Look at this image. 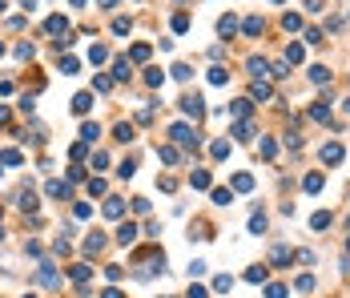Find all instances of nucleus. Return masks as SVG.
I'll list each match as a JSON object with an SVG mask.
<instances>
[{
    "instance_id": "nucleus-46",
    "label": "nucleus",
    "mask_w": 350,
    "mask_h": 298,
    "mask_svg": "<svg viewBox=\"0 0 350 298\" xmlns=\"http://www.w3.org/2000/svg\"><path fill=\"white\" fill-rule=\"evenodd\" d=\"M113 32H117V37H125V32H129V20H125V16H117V20H113Z\"/></svg>"
},
{
    "instance_id": "nucleus-36",
    "label": "nucleus",
    "mask_w": 350,
    "mask_h": 298,
    "mask_svg": "<svg viewBox=\"0 0 350 298\" xmlns=\"http://www.w3.org/2000/svg\"><path fill=\"white\" fill-rule=\"evenodd\" d=\"M250 230H254V234H266V214H254V218H250Z\"/></svg>"
},
{
    "instance_id": "nucleus-63",
    "label": "nucleus",
    "mask_w": 350,
    "mask_h": 298,
    "mask_svg": "<svg viewBox=\"0 0 350 298\" xmlns=\"http://www.w3.org/2000/svg\"><path fill=\"white\" fill-rule=\"evenodd\" d=\"M346 250H350V242H346Z\"/></svg>"
},
{
    "instance_id": "nucleus-17",
    "label": "nucleus",
    "mask_w": 350,
    "mask_h": 298,
    "mask_svg": "<svg viewBox=\"0 0 350 298\" xmlns=\"http://www.w3.org/2000/svg\"><path fill=\"white\" fill-rule=\"evenodd\" d=\"M89 60H93V64H105V60H109V49H105V45H93V49H89Z\"/></svg>"
},
{
    "instance_id": "nucleus-43",
    "label": "nucleus",
    "mask_w": 350,
    "mask_h": 298,
    "mask_svg": "<svg viewBox=\"0 0 350 298\" xmlns=\"http://www.w3.org/2000/svg\"><path fill=\"white\" fill-rule=\"evenodd\" d=\"M89 193H93V197L105 193V178H89Z\"/></svg>"
},
{
    "instance_id": "nucleus-21",
    "label": "nucleus",
    "mask_w": 350,
    "mask_h": 298,
    "mask_svg": "<svg viewBox=\"0 0 350 298\" xmlns=\"http://www.w3.org/2000/svg\"><path fill=\"white\" fill-rule=\"evenodd\" d=\"M330 222H334V218H330V214H326V210H318V214H314V218H310V226H314V230H326V226H330Z\"/></svg>"
},
{
    "instance_id": "nucleus-55",
    "label": "nucleus",
    "mask_w": 350,
    "mask_h": 298,
    "mask_svg": "<svg viewBox=\"0 0 350 298\" xmlns=\"http://www.w3.org/2000/svg\"><path fill=\"white\" fill-rule=\"evenodd\" d=\"M12 117V113H8V109H4V105H0V125H4V121Z\"/></svg>"
},
{
    "instance_id": "nucleus-1",
    "label": "nucleus",
    "mask_w": 350,
    "mask_h": 298,
    "mask_svg": "<svg viewBox=\"0 0 350 298\" xmlns=\"http://www.w3.org/2000/svg\"><path fill=\"white\" fill-rule=\"evenodd\" d=\"M169 137H173L177 145H197V133L185 125V121H177V125H169Z\"/></svg>"
},
{
    "instance_id": "nucleus-39",
    "label": "nucleus",
    "mask_w": 350,
    "mask_h": 298,
    "mask_svg": "<svg viewBox=\"0 0 350 298\" xmlns=\"http://www.w3.org/2000/svg\"><path fill=\"white\" fill-rule=\"evenodd\" d=\"M60 73L73 77V73H77V57H60Z\"/></svg>"
},
{
    "instance_id": "nucleus-60",
    "label": "nucleus",
    "mask_w": 350,
    "mask_h": 298,
    "mask_svg": "<svg viewBox=\"0 0 350 298\" xmlns=\"http://www.w3.org/2000/svg\"><path fill=\"white\" fill-rule=\"evenodd\" d=\"M0 57H4V45H0Z\"/></svg>"
},
{
    "instance_id": "nucleus-45",
    "label": "nucleus",
    "mask_w": 350,
    "mask_h": 298,
    "mask_svg": "<svg viewBox=\"0 0 350 298\" xmlns=\"http://www.w3.org/2000/svg\"><path fill=\"white\" fill-rule=\"evenodd\" d=\"M298 290H302V294H310V290H314V278H310V274H302V278H298Z\"/></svg>"
},
{
    "instance_id": "nucleus-48",
    "label": "nucleus",
    "mask_w": 350,
    "mask_h": 298,
    "mask_svg": "<svg viewBox=\"0 0 350 298\" xmlns=\"http://www.w3.org/2000/svg\"><path fill=\"white\" fill-rule=\"evenodd\" d=\"M266 298H286V286H278V282H274V286H266Z\"/></svg>"
},
{
    "instance_id": "nucleus-10",
    "label": "nucleus",
    "mask_w": 350,
    "mask_h": 298,
    "mask_svg": "<svg viewBox=\"0 0 350 298\" xmlns=\"http://www.w3.org/2000/svg\"><path fill=\"white\" fill-rule=\"evenodd\" d=\"M105 218H125V202L121 197H109L105 202Z\"/></svg>"
},
{
    "instance_id": "nucleus-18",
    "label": "nucleus",
    "mask_w": 350,
    "mask_h": 298,
    "mask_svg": "<svg viewBox=\"0 0 350 298\" xmlns=\"http://www.w3.org/2000/svg\"><path fill=\"white\" fill-rule=\"evenodd\" d=\"M233 189H237V193H250V189H254V178H250V174H237V178H233Z\"/></svg>"
},
{
    "instance_id": "nucleus-16",
    "label": "nucleus",
    "mask_w": 350,
    "mask_h": 298,
    "mask_svg": "<svg viewBox=\"0 0 350 298\" xmlns=\"http://www.w3.org/2000/svg\"><path fill=\"white\" fill-rule=\"evenodd\" d=\"M282 28H286V32H298V28H302V16H298V12H286V16H282Z\"/></svg>"
},
{
    "instance_id": "nucleus-51",
    "label": "nucleus",
    "mask_w": 350,
    "mask_h": 298,
    "mask_svg": "<svg viewBox=\"0 0 350 298\" xmlns=\"http://www.w3.org/2000/svg\"><path fill=\"white\" fill-rule=\"evenodd\" d=\"M16 57L28 60V57H32V45H28V41H24V45H16Z\"/></svg>"
},
{
    "instance_id": "nucleus-42",
    "label": "nucleus",
    "mask_w": 350,
    "mask_h": 298,
    "mask_svg": "<svg viewBox=\"0 0 350 298\" xmlns=\"http://www.w3.org/2000/svg\"><path fill=\"white\" fill-rule=\"evenodd\" d=\"M185 28H189V16H185V12H177V16H173V32H185Z\"/></svg>"
},
{
    "instance_id": "nucleus-19",
    "label": "nucleus",
    "mask_w": 350,
    "mask_h": 298,
    "mask_svg": "<svg viewBox=\"0 0 350 298\" xmlns=\"http://www.w3.org/2000/svg\"><path fill=\"white\" fill-rule=\"evenodd\" d=\"M241 32H246V37H258V32H262V16H250V20L241 24Z\"/></svg>"
},
{
    "instance_id": "nucleus-26",
    "label": "nucleus",
    "mask_w": 350,
    "mask_h": 298,
    "mask_svg": "<svg viewBox=\"0 0 350 298\" xmlns=\"http://www.w3.org/2000/svg\"><path fill=\"white\" fill-rule=\"evenodd\" d=\"M149 53H153L149 45H133V53H129V57L137 60V64H145V60H149Z\"/></svg>"
},
{
    "instance_id": "nucleus-44",
    "label": "nucleus",
    "mask_w": 350,
    "mask_h": 298,
    "mask_svg": "<svg viewBox=\"0 0 350 298\" xmlns=\"http://www.w3.org/2000/svg\"><path fill=\"white\" fill-rule=\"evenodd\" d=\"M73 214H77V218H89V214H93V206H89V202H77V206H73Z\"/></svg>"
},
{
    "instance_id": "nucleus-38",
    "label": "nucleus",
    "mask_w": 350,
    "mask_h": 298,
    "mask_svg": "<svg viewBox=\"0 0 350 298\" xmlns=\"http://www.w3.org/2000/svg\"><path fill=\"white\" fill-rule=\"evenodd\" d=\"M214 202H218V206H230V202H233V189H214Z\"/></svg>"
},
{
    "instance_id": "nucleus-6",
    "label": "nucleus",
    "mask_w": 350,
    "mask_h": 298,
    "mask_svg": "<svg viewBox=\"0 0 350 298\" xmlns=\"http://www.w3.org/2000/svg\"><path fill=\"white\" fill-rule=\"evenodd\" d=\"M117 242H121V246H133V242H137V226H133V222H121V230H117Z\"/></svg>"
},
{
    "instance_id": "nucleus-2",
    "label": "nucleus",
    "mask_w": 350,
    "mask_h": 298,
    "mask_svg": "<svg viewBox=\"0 0 350 298\" xmlns=\"http://www.w3.org/2000/svg\"><path fill=\"white\" fill-rule=\"evenodd\" d=\"M181 113H185V117H205V101H201V97H185V101H181Z\"/></svg>"
},
{
    "instance_id": "nucleus-22",
    "label": "nucleus",
    "mask_w": 350,
    "mask_h": 298,
    "mask_svg": "<svg viewBox=\"0 0 350 298\" xmlns=\"http://www.w3.org/2000/svg\"><path fill=\"white\" fill-rule=\"evenodd\" d=\"M89 274H93V266H85V262L73 266V282H89Z\"/></svg>"
},
{
    "instance_id": "nucleus-9",
    "label": "nucleus",
    "mask_w": 350,
    "mask_h": 298,
    "mask_svg": "<svg viewBox=\"0 0 350 298\" xmlns=\"http://www.w3.org/2000/svg\"><path fill=\"white\" fill-rule=\"evenodd\" d=\"M157 153H161V161H165V165H177V161H181V149H177V145H161Z\"/></svg>"
},
{
    "instance_id": "nucleus-11",
    "label": "nucleus",
    "mask_w": 350,
    "mask_h": 298,
    "mask_svg": "<svg viewBox=\"0 0 350 298\" xmlns=\"http://www.w3.org/2000/svg\"><path fill=\"white\" fill-rule=\"evenodd\" d=\"M129 73H133V64H129L125 57H117L113 60V77H117V81H129Z\"/></svg>"
},
{
    "instance_id": "nucleus-49",
    "label": "nucleus",
    "mask_w": 350,
    "mask_h": 298,
    "mask_svg": "<svg viewBox=\"0 0 350 298\" xmlns=\"http://www.w3.org/2000/svg\"><path fill=\"white\" fill-rule=\"evenodd\" d=\"M306 45H322V32L318 28H306Z\"/></svg>"
},
{
    "instance_id": "nucleus-3",
    "label": "nucleus",
    "mask_w": 350,
    "mask_h": 298,
    "mask_svg": "<svg viewBox=\"0 0 350 298\" xmlns=\"http://www.w3.org/2000/svg\"><path fill=\"white\" fill-rule=\"evenodd\" d=\"M294 258H298V254H294L290 246H274V250H270V262H274V266H290Z\"/></svg>"
},
{
    "instance_id": "nucleus-56",
    "label": "nucleus",
    "mask_w": 350,
    "mask_h": 298,
    "mask_svg": "<svg viewBox=\"0 0 350 298\" xmlns=\"http://www.w3.org/2000/svg\"><path fill=\"white\" fill-rule=\"evenodd\" d=\"M20 4H24V8H28V12H32V8H37V0H20Z\"/></svg>"
},
{
    "instance_id": "nucleus-25",
    "label": "nucleus",
    "mask_w": 350,
    "mask_h": 298,
    "mask_svg": "<svg viewBox=\"0 0 350 298\" xmlns=\"http://www.w3.org/2000/svg\"><path fill=\"white\" fill-rule=\"evenodd\" d=\"M230 286H233L230 274H218V278H214V290H218V294H230Z\"/></svg>"
},
{
    "instance_id": "nucleus-47",
    "label": "nucleus",
    "mask_w": 350,
    "mask_h": 298,
    "mask_svg": "<svg viewBox=\"0 0 350 298\" xmlns=\"http://www.w3.org/2000/svg\"><path fill=\"white\" fill-rule=\"evenodd\" d=\"M173 77H177V81H189L193 73H189V64H173Z\"/></svg>"
},
{
    "instance_id": "nucleus-32",
    "label": "nucleus",
    "mask_w": 350,
    "mask_h": 298,
    "mask_svg": "<svg viewBox=\"0 0 350 298\" xmlns=\"http://www.w3.org/2000/svg\"><path fill=\"white\" fill-rule=\"evenodd\" d=\"M310 117H314V121H330V105H322V101H318V105L310 109Z\"/></svg>"
},
{
    "instance_id": "nucleus-30",
    "label": "nucleus",
    "mask_w": 350,
    "mask_h": 298,
    "mask_svg": "<svg viewBox=\"0 0 350 298\" xmlns=\"http://www.w3.org/2000/svg\"><path fill=\"white\" fill-rule=\"evenodd\" d=\"M258 149H262V157H266V161H270V157L278 153V145H274V137H262V145H258Z\"/></svg>"
},
{
    "instance_id": "nucleus-57",
    "label": "nucleus",
    "mask_w": 350,
    "mask_h": 298,
    "mask_svg": "<svg viewBox=\"0 0 350 298\" xmlns=\"http://www.w3.org/2000/svg\"><path fill=\"white\" fill-rule=\"evenodd\" d=\"M113 4H117V0H101V8H113Z\"/></svg>"
},
{
    "instance_id": "nucleus-54",
    "label": "nucleus",
    "mask_w": 350,
    "mask_h": 298,
    "mask_svg": "<svg viewBox=\"0 0 350 298\" xmlns=\"http://www.w3.org/2000/svg\"><path fill=\"white\" fill-rule=\"evenodd\" d=\"M101 298H121V290H113V286H109V290H105Z\"/></svg>"
},
{
    "instance_id": "nucleus-61",
    "label": "nucleus",
    "mask_w": 350,
    "mask_h": 298,
    "mask_svg": "<svg viewBox=\"0 0 350 298\" xmlns=\"http://www.w3.org/2000/svg\"><path fill=\"white\" fill-rule=\"evenodd\" d=\"M274 4H282V0H274Z\"/></svg>"
},
{
    "instance_id": "nucleus-50",
    "label": "nucleus",
    "mask_w": 350,
    "mask_h": 298,
    "mask_svg": "<svg viewBox=\"0 0 350 298\" xmlns=\"http://www.w3.org/2000/svg\"><path fill=\"white\" fill-rule=\"evenodd\" d=\"M133 137V125H117V141H129Z\"/></svg>"
},
{
    "instance_id": "nucleus-33",
    "label": "nucleus",
    "mask_w": 350,
    "mask_h": 298,
    "mask_svg": "<svg viewBox=\"0 0 350 298\" xmlns=\"http://www.w3.org/2000/svg\"><path fill=\"white\" fill-rule=\"evenodd\" d=\"M49 197H68V185L64 181H49Z\"/></svg>"
},
{
    "instance_id": "nucleus-29",
    "label": "nucleus",
    "mask_w": 350,
    "mask_h": 298,
    "mask_svg": "<svg viewBox=\"0 0 350 298\" xmlns=\"http://www.w3.org/2000/svg\"><path fill=\"white\" fill-rule=\"evenodd\" d=\"M226 77H230V73H226L222 64H214V69H209V85H226Z\"/></svg>"
},
{
    "instance_id": "nucleus-7",
    "label": "nucleus",
    "mask_w": 350,
    "mask_h": 298,
    "mask_svg": "<svg viewBox=\"0 0 350 298\" xmlns=\"http://www.w3.org/2000/svg\"><path fill=\"white\" fill-rule=\"evenodd\" d=\"M93 109V93H77L73 97V113H89Z\"/></svg>"
},
{
    "instance_id": "nucleus-12",
    "label": "nucleus",
    "mask_w": 350,
    "mask_h": 298,
    "mask_svg": "<svg viewBox=\"0 0 350 298\" xmlns=\"http://www.w3.org/2000/svg\"><path fill=\"white\" fill-rule=\"evenodd\" d=\"M270 93H274V89H270L266 81H254V89H250V97H254V101H270Z\"/></svg>"
},
{
    "instance_id": "nucleus-40",
    "label": "nucleus",
    "mask_w": 350,
    "mask_h": 298,
    "mask_svg": "<svg viewBox=\"0 0 350 298\" xmlns=\"http://www.w3.org/2000/svg\"><path fill=\"white\" fill-rule=\"evenodd\" d=\"M101 246H105V238H101V234H93V238H85V250H89V254H97Z\"/></svg>"
},
{
    "instance_id": "nucleus-24",
    "label": "nucleus",
    "mask_w": 350,
    "mask_h": 298,
    "mask_svg": "<svg viewBox=\"0 0 350 298\" xmlns=\"http://www.w3.org/2000/svg\"><path fill=\"white\" fill-rule=\"evenodd\" d=\"M230 109H233V117H250V97H237Z\"/></svg>"
},
{
    "instance_id": "nucleus-37",
    "label": "nucleus",
    "mask_w": 350,
    "mask_h": 298,
    "mask_svg": "<svg viewBox=\"0 0 350 298\" xmlns=\"http://www.w3.org/2000/svg\"><path fill=\"white\" fill-rule=\"evenodd\" d=\"M302 60V45H286V64H298Z\"/></svg>"
},
{
    "instance_id": "nucleus-62",
    "label": "nucleus",
    "mask_w": 350,
    "mask_h": 298,
    "mask_svg": "<svg viewBox=\"0 0 350 298\" xmlns=\"http://www.w3.org/2000/svg\"><path fill=\"white\" fill-rule=\"evenodd\" d=\"M0 8H4V0H0Z\"/></svg>"
},
{
    "instance_id": "nucleus-35",
    "label": "nucleus",
    "mask_w": 350,
    "mask_h": 298,
    "mask_svg": "<svg viewBox=\"0 0 350 298\" xmlns=\"http://www.w3.org/2000/svg\"><path fill=\"white\" fill-rule=\"evenodd\" d=\"M0 161H4V165H20V149H4Z\"/></svg>"
},
{
    "instance_id": "nucleus-20",
    "label": "nucleus",
    "mask_w": 350,
    "mask_h": 298,
    "mask_svg": "<svg viewBox=\"0 0 350 298\" xmlns=\"http://www.w3.org/2000/svg\"><path fill=\"white\" fill-rule=\"evenodd\" d=\"M81 137H85V141H97V137H101V125L85 121V125H81Z\"/></svg>"
},
{
    "instance_id": "nucleus-59",
    "label": "nucleus",
    "mask_w": 350,
    "mask_h": 298,
    "mask_svg": "<svg viewBox=\"0 0 350 298\" xmlns=\"http://www.w3.org/2000/svg\"><path fill=\"white\" fill-rule=\"evenodd\" d=\"M73 4H77V8H81V4H85V0H73Z\"/></svg>"
},
{
    "instance_id": "nucleus-28",
    "label": "nucleus",
    "mask_w": 350,
    "mask_h": 298,
    "mask_svg": "<svg viewBox=\"0 0 350 298\" xmlns=\"http://www.w3.org/2000/svg\"><path fill=\"white\" fill-rule=\"evenodd\" d=\"M161 81H165V73H161V69H149V73H145V85H149V89H157Z\"/></svg>"
},
{
    "instance_id": "nucleus-13",
    "label": "nucleus",
    "mask_w": 350,
    "mask_h": 298,
    "mask_svg": "<svg viewBox=\"0 0 350 298\" xmlns=\"http://www.w3.org/2000/svg\"><path fill=\"white\" fill-rule=\"evenodd\" d=\"M302 189H306V193H318V189H322V174H318V170H314V174H306Z\"/></svg>"
},
{
    "instance_id": "nucleus-14",
    "label": "nucleus",
    "mask_w": 350,
    "mask_h": 298,
    "mask_svg": "<svg viewBox=\"0 0 350 298\" xmlns=\"http://www.w3.org/2000/svg\"><path fill=\"white\" fill-rule=\"evenodd\" d=\"M218 32H222V37H233V32H237V16H222V20H218Z\"/></svg>"
},
{
    "instance_id": "nucleus-41",
    "label": "nucleus",
    "mask_w": 350,
    "mask_h": 298,
    "mask_svg": "<svg viewBox=\"0 0 350 298\" xmlns=\"http://www.w3.org/2000/svg\"><path fill=\"white\" fill-rule=\"evenodd\" d=\"M93 89H97V93H109L113 81H109V77H93Z\"/></svg>"
},
{
    "instance_id": "nucleus-23",
    "label": "nucleus",
    "mask_w": 350,
    "mask_h": 298,
    "mask_svg": "<svg viewBox=\"0 0 350 298\" xmlns=\"http://www.w3.org/2000/svg\"><path fill=\"white\" fill-rule=\"evenodd\" d=\"M246 282H254V286L266 282V266H250V270H246Z\"/></svg>"
},
{
    "instance_id": "nucleus-27",
    "label": "nucleus",
    "mask_w": 350,
    "mask_h": 298,
    "mask_svg": "<svg viewBox=\"0 0 350 298\" xmlns=\"http://www.w3.org/2000/svg\"><path fill=\"white\" fill-rule=\"evenodd\" d=\"M193 189H209V174H205V170H193Z\"/></svg>"
},
{
    "instance_id": "nucleus-4",
    "label": "nucleus",
    "mask_w": 350,
    "mask_h": 298,
    "mask_svg": "<svg viewBox=\"0 0 350 298\" xmlns=\"http://www.w3.org/2000/svg\"><path fill=\"white\" fill-rule=\"evenodd\" d=\"M57 266H53V262H45V266H41V270H37V282H41V286H57Z\"/></svg>"
},
{
    "instance_id": "nucleus-5",
    "label": "nucleus",
    "mask_w": 350,
    "mask_h": 298,
    "mask_svg": "<svg viewBox=\"0 0 350 298\" xmlns=\"http://www.w3.org/2000/svg\"><path fill=\"white\" fill-rule=\"evenodd\" d=\"M322 161H326V165H338V161H342V145H338V141L322 145Z\"/></svg>"
},
{
    "instance_id": "nucleus-15",
    "label": "nucleus",
    "mask_w": 350,
    "mask_h": 298,
    "mask_svg": "<svg viewBox=\"0 0 350 298\" xmlns=\"http://www.w3.org/2000/svg\"><path fill=\"white\" fill-rule=\"evenodd\" d=\"M310 81H314V85H326V81H330V69H326V64H314V69H310Z\"/></svg>"
},
{
    "instance_id": "nucleus-34",
    "label": "nucleus",
    "mask_w": 350,
    "mask_h": 298,
    "mask_svg": "<svg viewBox=\"0 0 350 298\" xmlns=\"http://www.w3.org/2000/svg\"><path fill=\"white\" fill-rule=\"evenodd\" d=\"M209 153H214V157H230V141H214Z\"/></svg>"
},
{
    "instance_id": "nucleus-53",
    "label": "nucleus",
    "mask_w": 350,
    "mask_h": 298,
    "mask_svg": "<svg viewBox=\"0 0 350 298\" xmlns=\"http://www.w3.org/2000/svg\"><path fill=\"white\" fill-rule=\"evenodd\" d=\"M189 298H209V294H205L201 286H189Z\"/></svg>"
},
{
    "instance_id": "nucleus-52",
    "label": "nucleus",
    "mask_w": 350,
    "mask_h": 298,
    "mask_svg": "<svg viewBox=\"0 0 350 298\" xmlns=\"http://www.w3.org/2000/svg\"><path fill=\"white\" fill-rule=\"evenodd\" d=\"M121 274H125L121 266H109V270H105V278H109V282H121Z\"/></svg>"
},
{
    "instance_id": "nucleus-31",
    "label": "nucleus",
    "mask_w": 350,
    "mask_h": 298,
    "mask_svg": "<svg viewBox=\"0 0 350 298\" xmlns=\"http://www.w3.org/2000/svg\"><path fill=\"white\" fill-rule=\"evenodd\" d=\"M49 32H68V24H64V16H49V24H45Z\"/></svg>"
},
{
    "instance_id": "nucleus-8",
    "label": "nucleus",
    "mask_w": 350,
    "mask_h": 298,
    "mask_svg": "<svg viewBox=\"0 0 350 298\" xmlns=\"http://www.w3.org/2000/svg\"><path fill=\"white\" fill-rule=\"evenodd\" d=\"M250 73H254V81H262V77H270V64L262 57H250Z\"/></svg>"
},
{
    "instance_id": "nucleus-64",
    "label": "nucleus",
    "mask_w": 350,
    "mask_h": 298,
    "mask_svg": "<svg viewBox=\"0 0 350 298\" xmlns=\"http://www.w3.org/2000/svg\"><path fill=\"white\" fill-rule=\"evenodd\" d=\"M28 298H32V294H28Z\"/></svg>"
},
{
    "instance_id": "nucleus-58",
    "label": "nucleus",
    "mask_w": 350,
    "mask_h": 298,
    "mask_svg": "<svg viewBox=\"0 0 350 298\" xmlns=\"http://www.w3.org/2000/svg\"><path fill=\"white\" fill-rule=\"evenodd\" d=\"M342 109H346V113H350V97H346V101H342Z\"/></svg>"
}]
</instances>
